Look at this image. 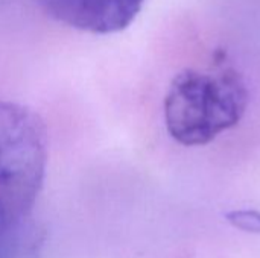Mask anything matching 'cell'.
<instances>
[{
  "mask_svg": "<svg viewBox=\"0 0 260 258\" xmlns=\"http://www.w3.org/2000/svg\"><path fill=\"white\" fill-rule=\"evenodd\" d=\"M227 220L247 233H260V213L256 210H236V211H230L225 214Z\"/></svg>",
  "mask_w": 260,
  "mask_h": 258,
  "instance_id": "cell-4",
  "label": "cell"
},
{
  "mask_svg": "<svg viewBox=\"0 0 260 258\" xmlns=\"http://www.w3.org/2000/svg\"><path fill=\"white\" fill-rule=\"evenodd\" d=\"M247 105L248 90L235 68H187L172 79L165 97L166 129L180 144L204 146L235 128Z\"/></svg>",
  "mask_w": 260,
  "mask_h": 258,
  "instance_id": "cell-2",
  "label": "cell"
},
{
  "mask_svg": "<svg viewBox=\"0 0 260 258\" xmlns=\"http://www.w3.org/2000/svg\"><path fill=\"white\" fill-rule=\"evenodd\" d=\"M47 164V129L27 106L0 100V251L26 225L41 192Z\"/></svg>",
  "mask_w": 260,
  "mask_h": 258,
  "instance_id": "cell-1",
  "label": "cell"
},
{
  "mask_svg": "<svg viewBox=\"0 0 260 258\" xmlns=\"http://www.w3.org/2000/svg\"><path fill=\"white\" fill-rule=\"evenodd\" d=\"M53 20L70 27L108 35L126 29L142 11L145 0H37Z\"/></svg>",
  "mask_w": 260,
  "mask_h": 258,
  "instance_id": "cell-3",
  "label": "cell"
}]
</instances>
